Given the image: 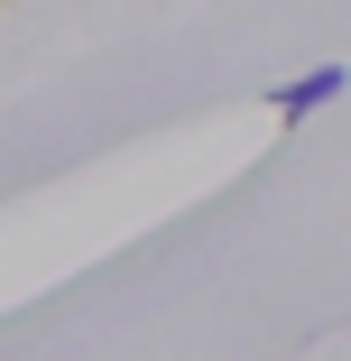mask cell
Masks as SVG:
<instances>
[{
	"label": "cell",
	"mask_w": 351,
	"mask_h": 361,
	"mask_svg": "<svg viewBox=\"0 0 351 361\" xmlns=\"http://www.w3.org/2000/svg\"><path fill=\"white\" fill-rule=\"evenodd\" d=\"M333 93H342V65H314V75L277 84V93H268V111H277V121H305V111H314V102H333Z\"/></svg>",
	"instance_id": "6da1fadb"
}]
</instances>
